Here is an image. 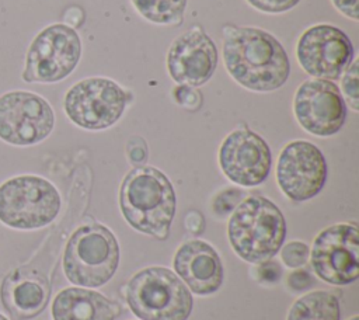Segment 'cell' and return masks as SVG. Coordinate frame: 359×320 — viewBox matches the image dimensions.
Listing matches in <instances>:
<instances>
[{"instance_id":"cell-1","label":"cell","mask_w":359,"mask_h":320,"mask_svg":"<svg viewBox=\"0 0 359 320\" xmlns=\"http://www.w3.org/2000/svg\"><path fill=\"white\" fill-rule=\"evenodd\" d=\"M223 59L229 74L252 91L278 90L290 73L285 48L261 28L236 27L226 31Z\"/></svg>"},{"instance_id":"cell-2","label":"cell","mask_w":359,"mask_h":320,"mask_svg":"<svg viewBox=\"0 0 359 320\" xmlns=\"http://www.w3.org/2000/svg\"><path fill=\"white\" fill-rule=\"evenodd\" d=\"M119 206L130 227L164 240L170 233L177 199L172 184L163 171L139 166L121 184Z\"/></svg>"},{"instance_id":"cell-3","label":"cell","mask_w":359,"mask_h":320,"mask_svg":"<svg viewBox=\"0 0 359 320\" xmlns=\"http://www.w3.org/2000/svg\"><path fill=\"white\" fill-rule=\"evenodd\" d=\"M286 222L280 209L265 196H247L231 212L227 237L233 251L247 262L271 260L282 247Z\"/></svg>"},{"instance_id":"cell-4","label":"cell","mask_w":359,"mask_h":320,"mask_svg":"<svg viewBox=\"0 0 359 320\" xmlns=\"http://www.w3.org/2000/svg\"><path fill=\"white\" fill-rule=\"evenodd\" d=\"M119 264V246L114 233L97 223L77 227L63 253V272L77 286L105 285Z\"/></svg>"},{"instance_id":"cell-5","label":"cell","mask_w":359,"mask_h":320,"mask_svg":"<svg viewBox=\"0 0 359 320\" xmlns=\"http://www.w3.org/2000/svg\"><path fill=\"white\" fill-rule=\"evenodd\" d=\"M126 302L140 320H187L192 312L191 291L164 267L137 271L128 282Z\"/></svg>"},{"instance_id":"cell-6","label":"cell","mask_w":359,"mask_h":320,"mask_svg":"<svg viewBox=\"0 0 359 320\" xmlns=\"http://www.w3.org/2000/svg\"><path fill=\"white\" fill-rule=\"evenodd\" d=\"M60 208L57 188L41 175H15L0 184V222L11 229L45 227L56 219Z\"/></svg>"},{"instance_id":"cell-7","label":"cell","mask_w":359,"mask_h":320,"mask_svg":"<svg viewBox=\"0 0 359 320\" xmlns=\"http://www.w3.org/2000/svg\"><path fill=\"white\" fill-rule=\"evenodd\" d=\"M81 58V39L67 24H52L29 44L21 77L25 83H56L66 79Z\"/></svg>"},{"instance_id":"cell-8","label":"cell","mask_w":359,"mask_h":320,"mask_svg":"<svg viewBox=\"0 0 359 320\" xmlns=\"http://www.w3.org/2000/svg\"><path fill=\"white\" fill-rule=\"evenodd\" d=\"M126 102L128 94L118 83L107 77H88L67 90L63 109L74 125L101 131L122 116Z\"/></svg>"},{"instance_id":"cell-9","label":"cell","mask_w":359,"mask_h":320,"mask_svg":"<svg viewBox=\"0 0 359 320\" xmlns=\"http://www.w3.org/2000/svg\"><path fill=\"white\" fill-rule=\"evenodd\" d=\"M55 126V112L39 94L13 90L0 95V140L32 146L45 140Z\"/></svg>"},{"instance_id":"cell-10","label":"cell","mask_w":359,"mask_h":320,"mask_svg":"<svg viewBox=\"0 0 359 320\" xmlns=\"http://www.w3.org/2000/svg\"><path fill=\"white\" fill-rule=\"evenodd\" d=\"M310 261L316 275L331 285H348L359 275V233L355 223H337L313 241Z\"/></svg>"},{"instance_id":"cell-11","label":"cell","mask_w":359,"mask_h":320,"mask_svg":"<svg viewBox=\"0 0 359 320\" xmlns=\"http://www.w3.org/2000/svg\"><path fill=\"white\" fill-rule=\"evenodd\" d=\"M296 56L307 74L323 80H335L351 65L353 46L342 29L330 24H318L300 35Z\"/></svg>"},{"instance_id":"cell-12","label":"cell","mask_w":359,"mask_h":320,"mask_svg":"<svg viewBox=\"0 0 359 320\" xmlns=\"http://www.w3.org/2000/svg\"><path fill=\"white\" fill-rule=\"evenodd\" d=\"M276 181L292 201L314 198L327 181V161L321 150L307 140L287 143L278 159Z\"/></svg>"},{"instance_id":"cell-13","label":"cell","mask_w":359,"mask_h":320,"mask_svg":"<svg viewBox=\"0 0 359 320\" xmlns=\"http://www.w3.org/2000/svg\"><path fill=\"white\" fill-rule=\"evenodd\" d=\"M293 111L304 131L321 138L335 135L346 118V105L339 88L323 79H309L297 87Z\"/></svg>"},{"instance_id":"cell-14","label":"cell","mask_w":359,"mask_h":320,"mask_svg":"<svg viewBox=\"0 0 359 320\" xmlns=\"http://www.w3.org/2000/svg\"><path fill=\"white\" fill-rule=\"evenodd\" d=\"M272 154L268 143L248 128L230 132L219 149V166L234 184L255 187L266 180Z\"/></svg>"},{"instance_id":"cell-15","label":"cell","mask_w":359,"mask_h":320,"mask_svg":"<svg viewBox=\"0 0 359 320\" xmlns=\"http://www.w3.org/2000/svg\"><path fill=\"white\" fill-rule=\"evenodd\" d=\"M216 66V45L199 28L177 36L167 52V70L178 84L202 86L213 76Z\"/></svg>"},{"instance_id":"cell-16","label":"cell","mask_w":359,"mask_h":320,"mask_svg":"<svg viewBox=\"0 0 359 320\" xmlns=\"http://www.w3.org/2000/svg\"><path fill=\"white\" fill-rule=\"evenodd\" d=\"M172 265L181 281L196 295L216 292L224 279L217 251L202 240H189L181 244L175 251Z\"/></svg>"},{"instance_id":"cell-17","label":"cell","mask_w":359,"mask_h":320,"mask_svg":"<svg viewBox=\"0 0 359 320\" xmlns=\"http://www.w3.org/2000/svg\"><path fill=\"white\" fill-rule=\"evenodd\" d=\"M46 278L29 268H15L0 285V300L11 320H31L38 316L49 299Z\"/></svg>"},{"instance_id":"cell-18","label":"cell","mask_w":359,"mask_h":320,"mask_svg":"<svg viewBox=\"0 0 359 320\" xmlns=\"http://www.w3.org/2000/svg\"><path fill=\"white\" fill-rule=\"evenodd\" d=\"M53 320H115L121 306L88 288L62 289L52 302Z\"/></svg>"},{"instance_id":"cell-19","label":"cell","mask_w":359,"mask_h":320,"mask_svg":"<svg viewBox=\"0 0 359 320\" xmlns=\"http://www.w3.org/2000/svg\"><path fill=\"white\" fill-rule=\"evenodd\" d=\"M286 320H339L338 298L327 291L309 292L292 305Z\"/></svg>"},{"instance_id":"cell-20","label":"cell","mask_w":359,"mask_h":320,"mask_svg":"<svg viewBox=\"0 0 359 320\" xmlns=\"http://www.w3.org/2000/svg\"><path fill=\"white\" fill-rule=\"evenodd\" d=\"M142 17L154 24H178L182 21L187 0H132Z\"/></svg>"},{"instance_id":"cell-21","label":"cell","mask_w":359,"mask_h":320,"mask_svg":"<svg viewBox=\"0 0 359 320\" xmlns=\"http://www.w3.org/2000/svg\"><path fill=\"white\" fill-rule=\"evenodd\" d=\"M358 66L359 62L353 60V63H351L348 66V69L344 72V76L341 79V87H342V93L348 101V104L351 105V108L353 111L359 109V74H358Z\"/></svg>"},{"instance_id":"cell-22","label":"cell","mask_w":359,"mask_h":320,"mask_svg":"<svg viewBox=\"0 0 359 320\" xmlns=\"http://www.w3.org/2000/svg\"><path fill=\"white\" fill-rule=\"evenodd\" d=\"M244 199V192L237 188H227L220 191L212 202V211L216 216L223 218L234 211V208Z\"/></svg>"},{"instance_id":"cell-23","label":"cell","mask_w":359,"mask_h":320,"mask_svg":"<svg viewBox=\"0 0 359 320\" xmlns=\"http://www.w3.org/2000/svg\"><path fill=\"white\" fill-rule=\"evenodd\" d=\"M310 248L306 243L293 240L287 244H285L280 250V258L283 264L289 268H299L309 260Z\"/></svg>"},{"instance_id":"cell-24","label":"cell","mask_w":359,"mask_h":320,"mask_svg":"<svg viewBox=\"0 0 359 320\" xmlns=\"http://www.w3.org/2000/svg\"><path fill=\"white\" fill-rule=\"evenodd\" d=\"M252 7L264 13H283L294 7L300 0H247Z\"/></svg>"},{"instance_id":"cell-25","label":"cell","mask_w":359,"mask_h":320,"mask_svg":"<svg viewBox=\"0 0 359 320\" xmlns=\"http://www.w3.org/2000/svg\"><path fill=\"white\" fill-rule=\"evenodd\" d=\"M174 97L178 104L184 105L188 109H196L201 105V94L191 88V86H180L174 90Z\"/></svg>"},{"instance_id":"cell-26","label":"cell","mask_w":359,"mask_h":320,"mask_svg":"<svg viewBox=\"0 0 359 320\" xmlns=\"http://www.w3.org/2000/svg\"><path fill=\"white\" fill-rule=\"evenodd\" d=\"M287 285L292 291L303 292L310 289L314 285V276L307 269H296L289 274Z\"/></svg>"},{"instance_id":"cell-27","label":"cell","mask_w":359,"mask_h":320,"mask_svg":"<svg viewBox=\"0 0 359 320\" xmlns=\"http://www.w3.org/2000/svg\"><path fill=\"white\" fill-rule=\"evenodd\" d=\"M258 264L259 265L257 267V275H258L259 281L272 284V282H276V281L280 279L282 268L276 261L266 260V261H262V262H258Z\"/></svg>"},{"instance_id":"cell-28","label":"cell","mask_w":359,"mask_h":320,"mask_svg":"<svg viewBox=\"0 0 359 320\" xmlns=\"http://www.w3.org/2000/svg\"><path fill=\"white\" fill-rule=\"evenodd\" d=\"M128 157L133 164L144 163L147 159V146L139 136H132L128 142Z\"/></svg>"},{"instance_id":"cell-29","label":"cell","mask_w":359,"mask_h":320,"mask_svg":"<svg viewBox=\"0 0 359 320\" xmlns=\"http://www.w3.org/2000/svg\"><path fill=\"white\" fill-rule=\"evenodd\" d=\"M185 227L194 234H201L205 229L203 216L198 211H191L185 216Z\"/></svg>"},{"instance_id":"cell-30","label":"cell","mask_w":359,"mask_h":320,"mask_svg":"<svg viewBox=\"0 0 359 320\" xmlns=\"http://www.w3.org/2000/svg\"><path fill=\"white\" fill-rule=\"evenodd\" d=\"M332 4L339 10L344 15L358 20L359 17V10H358V0H332Z\"/></svg>"},{"instance_id":"cell-31","label":"cell","mask_w":359,"mask_h":320,"mask_svg":"<svg viewBox=\"0 0 359 320\" xmlns=\"http://www.w3.org/2000/svg\"><path fill=\"white\" fill-rule=\"evenodd\" d=\"M0 320H8V319H7L4 314H1V313H0Z\"/></svg>"},{"instance_id":"cell-32","label":"cell","mask_w":359,"mask_h":320,"mask_svg":"<svg viewBox=\"0 0 359 320\" xmlns=\"http://www.w3.org/2000/svg\"><path fill=\"white\" fill-rule=\"evenodd\" d=\"M349 320H359V316H352Z\"/></svg>"}]
</instances>
